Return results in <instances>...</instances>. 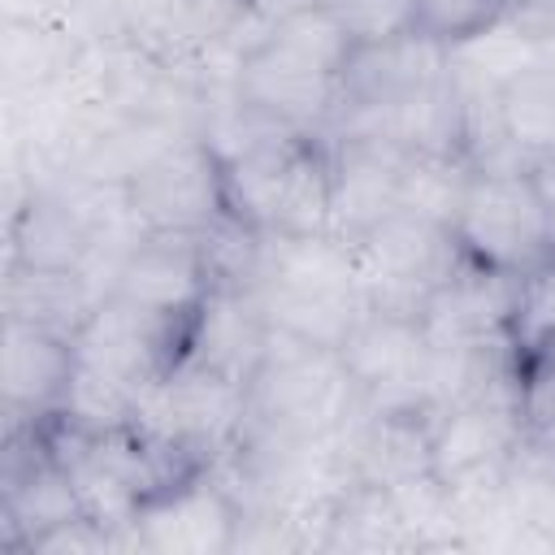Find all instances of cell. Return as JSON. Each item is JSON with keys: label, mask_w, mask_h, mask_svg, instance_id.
I'll list each match as a JSON object with an SVG mask.
<instances>
[{"label": "cell", "mask_w": 555, "mask_h": 555, "mask_svg": "<svg viewBox=\"0 0 555 555\" xmlns=\"http://www.w3.org/2000/svg\"><path fill=\"white\" fill-rule=\"evenodd\" d=\"M269 330L343 347L369 312L356 251L338 234H256L247 273L238 278Z\"/></svg>", "instance_id": "6da1fadb"}, {"label": "cell", "mask_w": 555, "mask_h": 555, "mask_svg": "<svg viewBox=\"0 0 555 555\" xmlns=\"http://www.w3.org/2000/svg\"><path fill=\"white\" fill-rule=\"evenodd\" d=\"M351 43L356 39L325 9H304L238 52L230 91L243 108L273 126L325 130L338 104Z\"/></svg>", "instance_id": "7a4b0ae2"}, {"label": "cell", "mask_w": 555, "mask_h": 555, "mask_svg": "<svg viewBox=\"0 0 555 555\" xmlns=\"http://www.w3.org/2000/svg\"><path fill=\"white\" fill-rule=\"evenodd\" d=\"M221 165L230 217L247 230L334 234V160L325 130L278 126L221 156Z\"/></svg>", "instance_id": "3957f363"}, {"label": "cell", "mask_w": 555, "mask_h": 555, "mask_svg": "<svg viewBox=\"0 0 555 555\" xmlns=\"http://www.w3.org/2000/svg\"><path fill=\"white\" fill-rule=\"evenodd\" d=\"M243 434L273 442H321L343 434L360 412V390L338 347L269 334L260 360L243 377Z\"/></svg>", "instance_id": "277c9868"}, {"label": "cell", "mask_w": 555, "mask_h": 555, "mask_svg": "<svg viewBox=\"0 0 555 555\" xmlns=\"http://www.w3.org/2000/svg\"><path fill=\"white\" fill-rule=\"evenodd\" d=\"M451 238L477 269L525 278L555 256L538 186L525 169H473L451 212Z\"/></svg>", "instance_id": "5b68a950"}, {"label": "cell", "mask_w": 555, "mask_h": 555, "mask_svg": "<svg viewBox=\"0 0 555 555\" xmlns=\"http://www.w3.org/2000/svg\"><path fill=\"white\" fill-rule=\"evenodd\" d=\"M126 212L139 234H212L230 217L225 165L204 134H182L126 182Z\"/></svg>", "instance_id": "8992f818"}, {"label": "cell", "mask_w": 555, "mask_h": 555, "mask_svg": "<svg viewBox=\"0 0 555 555\" xmlns=\"http://www.w3.org/2000/svg\"><path fill=\"white\" fill-rule=\"evenodd\" d=\"M356 251L360 286L369 308L421 317L425 299L460 269V247L442 221L416 217V212H390L364 234L347 238Z\"/></svg>", "instance_id": "52a82bcc"}, {"label": "cell", "mask_w": 555, "mask_h": 555, "mask_svg": "<svg viewBox=\"0 0 555 555\" xmlns=\"http://www.w3.org/2000/svg\"><path fill=\"white\" fill-rule=\"evenodd\" d=\"M134 421L147 434L178 447L182 455H191L195 464L212 468L243 434V421H247L243 377L199 360H182L139 399Z\"/></svg>", "instance_id": "ba28073f"}, {"label": "cell", "mask_w": 555, "mask_h": 555, "mask_svg": "<svg viewBox=\"0 0 555 555\" xmlns=\"http://www.w3.org/2000/svg\"><path fill=\"white\" fill-rule=\"evenodd\" d=\"M191 317L195 312H156L108 291L74 334V356L143 399L169 369L186 360Z\"/></svg>", "instance_id": "9c48e42d"}, {"label": "cell", "mask_w": 555, "mask_h": 555, "mask_svg": "<svg viewBox=\"0 0 555 555\" xmlns=\"http://www.w3.org/2000/svg\"><path fill=\"white\" fill-rule=\"evenodd\" d=\"M520 447H525V416H520V395L512 377L464 403L434 412L429 473L442 481V490L490 486L507 477Z\"/></svg>", "instance_id": "30bf717a"}, {"label": "cell", "mask_w": 555, "mask_h": 555, "mask_svg": "<svg viewBox=\"0 0 555 555\" xmlns=\"http://www.w3.org/2000/svg\"><path fill=\"white\" fill-rule=\"evenodd\" d=\"M247 507L217 468H199L156 490L130 520L134 551L156 555H225L238 551Z\"/></svg>", "instance_id": "8fae6325"}, {"label": "cell", "mask_w": 555, "mask_h": 555, "mask_svg": "<svg viewBox=\"0 0 555 555\" xmlns=\"http://www.w3.org/2000/svg\"><path fill=\"white\" fill-rule=\"evenodd\" d=\"M360 408H429V338L421 317L369 308L338 347Z\"/></svg>", "instance_id": "7c38bea8"}, {"label": "cell", "mask_w": 555, "mask_h": 555, "mask_svg": "<svg viewBox=\"0 0 555 555\" xmlns=\"http://www.w3.org/2000/svg\"><path fill=\"white\" fill-rule=\"evenodd\" d=\"M212 234H139L121 256L108 291L156 312H195L221 282Z\"/></svg>", "instance_id": "4fadbf2b"}, {"label": "cell", "mask_w": 555, "mask_h": 555, "mask_svg": "<svg viewBox=\"0 0 555 555\" xmlns=\"http://www.w3.org/2000/svg\"><path fill=\"white\" fill-rule=\"evenodd\" d=\"M334 160V234L356 238L399 212L403 169L412 147L377 130H325Z\"/></svg>", "instance_id": "5bb4252c"}, {"label": "cell", "mask_w": 555, "mask_h": 555, "mask_svg": "<svg viewBox=\"0 0 555 555\" xmlns=\"http://www.w3.org/2000/svg\"><path fill=\"white\" fill-rule=\"evenodd\" d=\"M74 338L4 321V356H0V395L4 421L48 425L65 408V390L74 382Z\"/></svg>", "instance_id": "9a60e30c"}, {"label": "cell", "mask_w": 555, "mask_h": 555, "mask_svg": "<svg viewBox=\"0 0 555 555\" xmlns=\"http://www.w3.org/2000/svg\"><path fill=\"white\" fill-rule=\"evenodd\" d=\"M512 308H516V278L460 260V269L425 299L421 325L438 343H507L512 347Z\"/></svg>", "instance_id": "2e32d148"}, {"label": "cell", "mask_w": 555, "mask_h": 555, "mask_svg": "<svg viewBox=\"0 0 555 555\" xmlns=\"http://www.w3.org/2000/svg\"><path fill=\"white\" fill-rule=\"evenodd\" d=\"M100 299H104L100 282L82 269L4 264V321H22L74 338Z\"/></svg>", "instance_id": "e0dca14e"}, {"label": "cell", "mask_w": 555, "mask_h": 555, "mask_svg": "<svg viewBox=\"0 0 555 555\" xmlns=\"http://www.w3.org/2000/svg\"><path fill=\"white\" fill-rule=\"evenodd\" d=\"M78 22L65 17H4L0 35V69H4V95H35L52 82H61L82 48Z\"/></svg>", "instance_id": "ac0fdd59"}, {"label": "cell", "mask_w": 555, "mask_h": 555, "mask_svg": "<svg viewBox=\"0 0 555 555\" xmlns=\"http://www.w3.org/2000/svg\"><path fill=\"white\" fill-rule=\"evenodd\" d=\"M325 551H421L399 490L351 477L330 512Z\"/></svg>", "instance_id": "d6986e66"}, {"label": "cell", "mask_w": 555, "mask_h": 555, "mask_svg": "<svg viewBox=\"0 0 555 555\" xmlns=\"http://www.w3.org/2000/svg\"><path fill=\"white\" fill-rule=\"evenodd\" d=\"M499 117L525 160L555 152V65H525L499 91Z\"/></svg>", "instance_id": "ffe728a7"}, {"label": "cell", "mask_w": 555, "mask_h": 555, "mask_svg": "<svg viewBox=\"0 0 555 555\" xmlns=\"http://www.w3.org/2000/svg\"><path fill=\"white\" fill-rule=\"evenodd\" d=\"M516 395H520L525 438L555 451V338L516 356Z\"/></svg>", "instance_id": "44dd1931"}, {"label": "cell", "mask_w": 555, "mask_h": 555, "mask_svg": "<svg viewBox=\"0 0 555 555\" xmlns=\"http://www.w3.org/2000/svg\"><path fill=\"white\" fill-rule=\"evenodd\" d=\"M507 0H408L412 13V30L438 39L442 48L481 35L486 26H494L503 17Z\"/></svg>", "instance_id": "7402d4cb"}, {"label": "cell", "mask_w": 555, "mask_h": 555, "mask_svg": "<svg viewBox=\"0 0 555 555\" xmlns=\"http://www.w3.org/2000/svg\"><path fill=\"white\" fill-rule=\"evenodd\" d=\"M546 338H555V256H546L533 273L516 278V308H512L516 356Z\"/></svg>", "instance_id": "603a6c76"}, {"label": "cell", "mask_w": 555, "mask_h": 555, "mask_svg": "<svg viewBox=\"0 0 555 555\" xmlns=\"http://www.w3.org/2000/svg\"><path fill=\"white\" fill-rule=\"evenodd\" d=\"M317 9H325L356 43L412 30L408 0H317Z\"/></svg>", "instance_id": "cb8c5ba5"}, {"label": "cell", "mask_w": 555, "mask_h": 555, "mask_svg": "<svg viewBox=\"0 0 555 555\" xmlns=\"http://www.w3.org/2000/svg\"><path fill=\"white\" fill-rule=\"evenodd\" d=\"M304 9H317V0H238V52L264 35L269 26L304 13Z\"/></svg>", "instance_id": "d4e9b609"}, {"label": "cell", "mask_w": 555, "mask_h": 555, "mask_svg": "<svg viewBox=\"0 0 555 555\" xmlns=\"http://www.w3.org/2000/svg\"><path fill=\"white\" fill-rule=\"evenodd\" d=\"M507 22H516L529 39L555 30V0H507Z\"/></svg>", "instance_id": "484cf974"}, {"label": "cell", "mask_w": 555, "mask_h": 555, "mask_svg": "<svg viewBox=\"0 0 555 555\" xmlns=\"http://www.w3.org/2000/svg\"><path fill=\"white\" fill-rule=\"evenodd\" d=\"M529 178L538 186V199H542V212H546V225H551V243H555V152H542L529 160Z\"/></svg>", "instance_id": "4316f807"}, {"label": "cell", "mask_w": 555, "mask_h": 555, "mask_svg": "<svg viewBox=\"0 0 555 555\" xmlns=\"http://www.w3.org/2000/svg\"><path fill=\"white\" fill-rule=\"evenodd\" d=\"M533 52H538V61H542V65H555V30L538 35V39H533Z\"/></svg>", "instance_id": "83f0119b"}]
</instances>
